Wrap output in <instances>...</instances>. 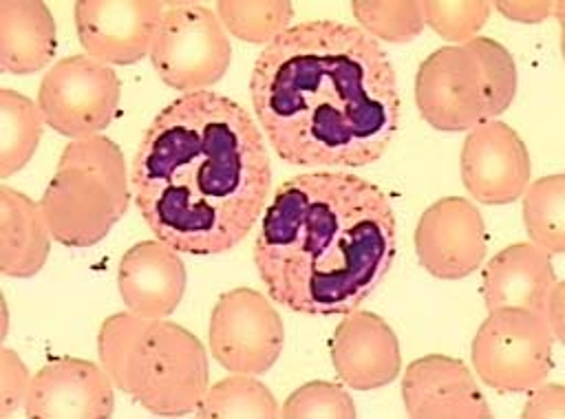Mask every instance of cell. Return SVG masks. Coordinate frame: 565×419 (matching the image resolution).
<instances>
[{
    "label": "cell",
    "instance_id": "4dcf8cb0",
    "mask_svg": "<svg viewBox=\"0 0 565 419\" xmlns=\"http://www.w3.org/2000/svg\"><path fill=\"white\" fill-rule=\"evenodd\" d=\"M563 296H565V287L558 280L554 284V289L550 291V296L545 300V307H543V313H541L545 318V322H547V326H550V331H552L556 342L565 340L563 337V320H565V309H563V300L565 298Z\"/></svg>",
    "mask_w": 565,
    "mask_h": 419
},
{
    "label": "cell",
    "instance_id": "d4e9b609",
    "mask_svg": "<svg viewBox=\"0 0 565 419\" xmlns=\"http://www.w3.org/2000/svg\"><path fill=\"white\" fill-rule=\"evenodd\" d=\"M351 11L373 40L406 44L424 31L419 0H353Z\"/></svg>",
    "mask_w": 565,
    "mask_h": 419
},
{
    "label": "cell",
    "instance_id": "ffe728a7",
    "mask_svg": "<svg viewBox=\"0 0 565 419\" xmlns=\"http://www.w3.org/2000/svg\"><path fill=\"white\" fill-rule=\"evenodd\" d=\"M51 238L40 203L0 185V273L33 278L49 258Z\"/></svg>",
    "mask_w": 565,
    "mask_h": 419
},
{
    "label": "cell",
    "instance_id": "7c38bea8",
    "mask_svg": "<svg viewBox=\"0 0 565 419\" xmlns=\"http://www.w3.org/2000/svg\"><path fill=\"white\" fill-rule=\"evenodd\" d=\"M459 170L468 194L483 205L514 203L532 179L527 146L512 126L499 119L468 130Z\"/></svg>",
    "mask_w": 565,
    "mask_h": 419
},
{
    "label": "cell",
    "instance_id": "4fadbf2b",
    "mask_svg": "<svg viewBox=\"0 0 565 419\" xmlns=\"http://www.w3.org/2000/svg\"><path fill=\"white\" fill-rule=\"evenodd\" d=\"M166 2L159 0H77L75 31L86 55L128 66L150 53Z\"/></svg>",
    "mask_w": 565,
    "mask_h": 419
},
{
    "label": "cell",
    "instance_id": "484cf974",
    "mask_svg": "<svg viewBox=\"0 0 565 419\" xmlns=\"http://www.w3.org/2000/svg\"><path fill=\"white\" fill-rule=\"evenodd\" d=\"M424 26L450 44H461L483 29L490 18L492 4L486 0H419Z\"/></svg>",
    "mask_w": 565,
    "mask_h": 419
},
{
    "label": "cell",
    "instance_id": "7a4b0ae2",
    "mask_svg": "<svg viewBox=\"0 0 565 419\" xmlns=\"http://www.w3.org/2000/svg\"><path fill=\"white\" fill-rule=\"evenodd\" d=\"M130 190L152 236L179 254L230 251L267 207L265 135L238 101L214 90L183 93L143 130Z\"/></svg>",
    "mask_w": 565,
    "mask_h": 419
},
{
    "label": "cell",
    "instance_id": "52a82bcc",
    "mask_svg": "<svg viewBox=\"0 0 565 419\" xmlns=\"http://www.w3.org/2000/svg\"><path fill=\"white\" fill-rule=\"evenodd\" d=\"M157 77L172 90L214 86L232 64V44L216 11L201 2H166L148 53Z\"/></svg>",
    "mask_w": 565,
    "mask_h": 419
},
{
    "label": "cell",
    "instance_id": "603a6c76",
    "mask_svg": "<svg viewBox=\"0 0 565 419\" xmlns=\"http://www.w3.org/2000/svg\"><path fill=\"white\" fill-rule=\"evenodd\" d=\"M530 243L558 256L565 251V176L561 172L530 181L521 194Z\"/></svg>",
    "mask_w": 565,
    "mask_h": 419
},
{
    "label": "cell",
    "instance_id": "44dd1931",
    "mask_svg": "<svg viewBox=\"0 0 565 419\" xmlns=\"http://www.w3.org/2000/svg\"><path fill=\"white\" fill-rule=\"evenodd\" d=\"M44 130L38 101L11 88H0V176L22 170L35 154Z\"/></svg>",
    "mask_w": 565,
    "mask_h": 419
},
{
    "label": "cell",
    "instance_id": "4316f807",
    "mask_svg": "<svg viewBox=\"0 0 565 419\" xmlns=\"http://www.w3.org/2000/svg\"><path fill=\"white\" fill-rule=\"evenodd\" d=\"M358 415L353 397L344 384L313 379L298 386L282 404L285 419H353Z\"/></svg>",
    "mask_w": 565,
    "mask_h": 419
},
{
    "label": "cell",
    "instance_id": "f546056e",
    "mask_svg": "<svg viewBox=\"0 0 565 419\" xmlns=\"http://www.w3.org/2000/svg\"><path fill=\"white\" fill-rule=\"evenodd\" d=\"M561 2H547V0H510V2H494V9H499L508 20L534 24L543 22L552 15V11H561Z\"/></svg>",
    "mask_w": 565,
    "mask_h": 419
},
{
    "label": "cell",
    "instance_id": "30bf717a",
    "mask_svg": "<svg viewBox=\"0 0 565 419\" xmlns=\"http://www.w3.org/2000/svg\"><path fill=\"white\" fill-rule=\"evenodd\" d=\"M207 344L230 373L263 375L282 353L285 324L265 293L236 287L218 296L210 313Z\"/></svg>",
    "mask_w": 565,
    "mask_h": 419
},
{
    "label": "cell",
    "instance_id": "9c48e42d",
    "mask_svg": "<svg viewBox=\"0 0 565 419\" xmlns=\"http://www.w3.org/2000/svg\"><path fill=\"white\" fill-rule=\"evenodd\" d=\"M121 79L108 64L86 55H68L46 68L38 88L42 119L68 139L99 135L119 110Z\"/></svg>",
    "mask_w": 565,
    "mask_h": 419
},
{
    "label": "cell",
    "instance_id": "f1b7e54d",
    "mask_svg": "<svg viewBox=\"0 0 565 419\" xmlns=\"http://www.w3.org/2000/svg\"><path fill=\"white\" fill-rule=\"evenodd\" d=\"M521 410L523 419H563L565 417V388L563 384L541 382L532 390Z\"/></svg>",
    "mask_w": 565,
    "mask_h": 419
},
{
    "label": "cell",
    "instance_id": "8fae6325",
    "mask_svg": "<svg viewBox=\"0 0 565 419\" xmlns=\"http://www.w3.org/2000/svg\"><path fill=\"white\" fill-rule=\"evenodd\" d=\"M419 265L439 280H461L483 265L486 223L477 205L463 196H444L428 205L415 225Z\"/></svg>",
    "mask_w": 565,
    "mask_h": 419
},
{
    "label": "cell",
    "instance_id": "277c9868",
    "mask_svg": "<svg viewBox=\"0 0 565 419\" xmlns=\"http://www.w3.org/2000/svg\"><path fill=\"white\" fill-rule=\"evenodd\" d=\"M97 355L115 388L157 417L194 412L210 386L205 346L166 318L108 315L97 333Z\"/></svg>",
    "mask_w": 565,
    "mask_h": 419
},
{
    "label": "cell",
    "instance_id": "6da1fadb",
    "mask_svg": "<svg viewBox=\"0 0 565 419\" xmlns=\"http://www.w3.org/2000/svg\"><path fill=\"white\" fill-rule=\"evenodd\" d=\"M249 99L274 152L300 168H364L399 123L397 75L360 26L309 20L289 26L256 57Z\"/></svg>",
    "mask_w": 565,
    "mask_h": 419
},
{
    "label": "cell",
    "instance_id": "8992f818",
    "mask_svg": "<svg viewBox=\"0 0 565 419\" xmlns=\"http://www.w3.org/2000/svg\"><path fill=\"white\" fill-rule=\"evenodd\" d=\"M130 198L121 148L104 135H90L64 146L40 207L53 240L64 247H93L128 212Z\"/></svg>",
    "mask_w": 565,
    "mask_h": 419
},
{
    "label": "cell",
    "instance_id": "3957f363",
    "mask_svg": "<svg viewBox=\"0 0 565 419\" xmlns=\"http://www.w3.org/2000/svg\"><path fill=\"white\" fill-rule=\"evenodd\" d=\"M395 251L386 192L358 174L316 170L276 187L252 256L276 304L300 315H344L386 278Z\"/></svg>",
    "mask_w": 565,
    "mask_h": 419
},
{
    "label": "cell",
    "instance_id": "7402d4cb",
    "mask_svg": "<svg viewBox=\"0 0 565 419\" xmlns=\"http://www.w3.org/2000/svg\"><path fill=\"white\" fill-rule=\"evenodd\" d=\"M194 412L201 419H274L280 408L274 393L256 375L234 373L207 386Z\"/></svg>",
    "mask_w": 565,
    "mask_h": 419
},
{
    "label": "cell",
    "instance_id": "ac0fdd59",
    "mask_svg": "<svg viewBox=\"0 0 565 419\" xmlns=\"http://www.w3.org/2000/svg\"><path fill=\"white\" fill-rule=\"evenodd\" d=\"M558 276L552 256L534 243H514L497 251L481 271V298L488 311L527 309L543 313Z\"/></svg>",
    "mask_w": 565,
    "mask_h": 419
},
{
    "label": "cell",
    "instance_id": "ba28073f",
    "mask_svg": "<svg viewBox=\"0 0 565 419\" xmlns=\"http://www.w3.org/2000/svg\"><path fill=\"white\" fill-rule=\"evenodd\" d=\"M554 342L543 315L527 309H494L472 337V368L497 393H527L550 377Z\"/></svg>",
    "mask_w": 565,
    "mask_h": 419
},
{
    "label": "cell",
    "instance_id": "2e32d148",
    "mask_svg": "<svg viewBox=\"0 0 565 419\" xmlns=\"http://www.w3.org/2000/svg\"><path fill=\"white\" fill-rule=\"evenodd\" d=\"M329 353L335 375L353 390L382 388L402 368L399 340L393 326L373 311L344 313L331 335Z\"/></svg>",
    "mask_w": 565,
    "mask_h": 419
},
{
    "label": "cell",
    "instance_id": "83f0119b",
    "mask_svg": "<svg viewBox=\"0 0 565 419\" xmlns=\"http://www.w3.org/2000/svg\"><path fill=\"white\" fill-rule=\"evenodd\" d=\"M31 373L20 355L11 348L0 351V417H11L18 408H24Z\"/></svg>",
    "mask_w": 565,
    "mask_h": 419
},
{
    "label": "cell",
    "instance_id": "d6986e66",
    "mask_svg": "<svg viewBox=\"0 0 565 419\" xmlns=\"http://www.w3.org/2000/svg\"><path fill=\"white\" fill-rule=\"evenodd\" d=\"M57 51V29L40 0L0 2V71L31 75L46 68Z\"/></svg>",
    "mask_w": 565,
    "mask_h": 419
},
{
    "label": "cell",
    "instance_id": "5bb4252c",
    "mask_svg": "<svg viewBox=\"0 0 565 419\" xmlns=\"http://www.w3.org/2000/svg\"><path fill=\"white\" fill-rule=\"evenodd\" d=\"M113 388L102 364L68 355L53 357L31 379L24 417L108 419L115 412Z\"/></svg>",
    "mask_w": 565,
    "mask_h": 419
},
{
    "label": "cell",
    "instance_id": "cb8c5ba5",
    "mask_svg": "<svg viewBox=\"0 0 565 419\" xmlns=\"http://www.w3.org/2000/svg\"><path fill=\"white\" fill-rule=\"evenodd\" d=\"M216 15L225 31L249 44H269L291 26L289 0H221Z\"/></svg>",
    "mask_w": 565,
    "mask_h": 419
},
{
    "label": "cell",
    "instance_id": "5b68a950",
    "mask_svg": "<svg viewBox=\"0 0 565 419\" xmlns=\"http://www.w3.org/2000/svg\"><path fill=\"white\" fill-rule=\"evenodd\" d=\"M516 95V64L497 40L477 35L435 49L417 68L415 104L441 132H463L497 119Z\"/></svg>",
    "mask_w": 565,
    "mask_h": 419
},
{
    "label": "cell",
    "instance_id": "9a60e30c",
    "mask_svg": "<svg viewBox=\"0 0 565 419\" xmlns=\"http://www.w3.org/2000/svg\"><path fill=\"white\" fill-rule=\"evenodd\" d=\"M404 410L413 419H488L492 410L472 370L457 357L430 353L402 377Z\"/></svg>",
    "mask_w": 565,
    "mask_h": 419
},
{
    "label": "cell",
    "instance_id": "e0dca14e",
    "mask_svg": "<svg viewBox=\"0 0 565 419\" xmlns=\"http://www.w3.org/2000/svg\"><path fill=\"white\" fill-rule=\"evenodd\" d=\"M185 265L159 238L135 243L119 260L117 289L128 311L143 318L170 315L185 293Z\"/></svg>",
    "mask_w": 565,
    "mask_h": 419
}]
</instances>
